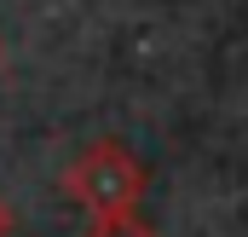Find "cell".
<instances>
[{"label":"cell","mask_w":248,"mask_h":237,"mask_svg":"<svg viewBox=\"0 0 248 237\" xmlns=\"http://www.w3.org/2000/svg\"><path fill=\"white\" fill-rule=\"evenodd\" d=\"M0 237H12V208H6V197H0Z\"/></svg>","instance_id":"cell-3"},{"label":"cell","mask_w":248,"mask_h":237,"mask_svg":"<svg viewBox=\"0 0 248 237\" xmlns=\"http://www.w3.org/2000/svg\"><path fill=\"white\" fill-rule=\"evenodd\" d=\"M0 64H6V35H0Z\"/></svg>","instance_id":"cell-4"},{"label":"cell","mask_w":248,"mask_h":237,"mask_svg":"<svg viewBox=\"0 0 248 237\" xmlns=\"http://www.w3.org/2000/svg\"><path fill=\"white\" fill-rule=\"evenodd\" d=\"M87 237H156V232H150L144 220L127 214V220H93V232H87Z\"/></svg>","instance_id":"cell-2"},{"label":"cell","mask_w":248,"mask_h":237,"mask_svg":"<svg viewBox=\"0 0 248 237\" xmlns=\"http://www.w3.org/2000/svg\"><path fill=\"white\" fill-rule=\"evenodd\" d=\"M63 191L93 220H127L144 203V162L127 151L122 139H98V145H87L63 168Z\"/></svg>","instance_id":"cell-1"}]
</instances>
